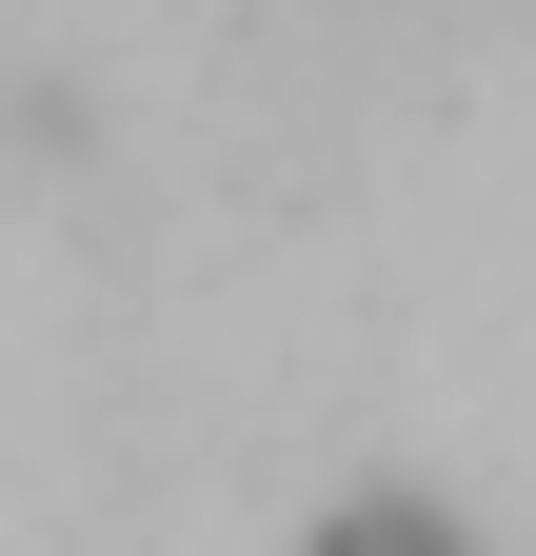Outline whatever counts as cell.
I'll return each mask as SVG.
<instances>
[{"label":"cell","instance_id":"1","mask_svg":"<svg viewBox=\"0 0 536 556\" xmlns=\"http://www.w3.org/2000/svg\"><path fill=\"white\" fill-rule=\"evenodd\" d=\"M339 556H457V536H437V517H358Z\"/></svg>","mask_w":536,"mask_h":556}]
</instances>
